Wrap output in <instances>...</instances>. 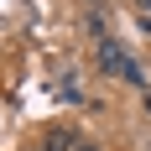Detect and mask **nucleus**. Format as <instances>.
<instances>
[{"instance_id":"1","label":"nucleus","mask_w":151,"mask_h":151,"mask_svg":"<svg viewBox=\"0 0 151 151\" xmlns=\"http://www.w3.org/2000/svg\"><path fill=\"white\" fill-rule=\"evenodd\" d=\"M94 58H99V68L104 73H115V78H125V83H146V73H141V63L125 52L115 37H104V42H94Z\"/></svg>"},{"instance_id":"4","label":"nucleus","mask_w":151,"mask_h":151,"mask_svg":"<svg viewBox=\"0 0 151 151\" xmlns=\"http://www.w3.org/2000/svg\"><path fill=\"white\" fill-rule=\"evenodd\" d=\"M136 5H141V16H151V0H136Z\"/></svg>"},{"instance_id":"2","label":"nucleus","mask_w":151,"mask_h":151,"mask_svg":"<svg viewBox=\"0 0 151 151\" xmlns=\"http://www.w3.org/2000/svg\"><path fill=\"white\" fill-rule=\"evenodd\" d=\"M73 146H78V136L68 125H47L42 130V151H73Z\"/></svg>"},{"instance_id":"3","label":"nucleus","mask_w":151,"mask_h":151,"mask_svg":"<svg viewBox=\"0 0 151 151\" xmlns=\"http://www.w3.org/2000/svg\"><path fill=\"white\" fill-rule=\"evenodd\" d=\"M73 151H99V146H94V141H78V146H73Z\"/></svg>"},{"instance_id":"6","label":"nucleus","mask_w":151,"mask_h":151,"mask_svg":"<svg viewBox=\"0 0 151 151\" xmlns=\"http://www.w3.org/2000/svg\"><path fill=\"white\" fill-rule=\"evenodd\" d=\"M83 5H94V11H99V0H83Z\"/></svg>"},{"instance_id":"5","label":"nucleus","mask_w":151,"mask_h":151,"mask_svg":"<svg viewBox=\"0 0 151 151\" xmlns=\"http://www.w3.org/2000/svg\"><path fill=\"white\" fill-rule=\"evenodd\" d=\"M141 104H146V115H151V89H146V99H141Z\"/></svg>"}]
</instances>
